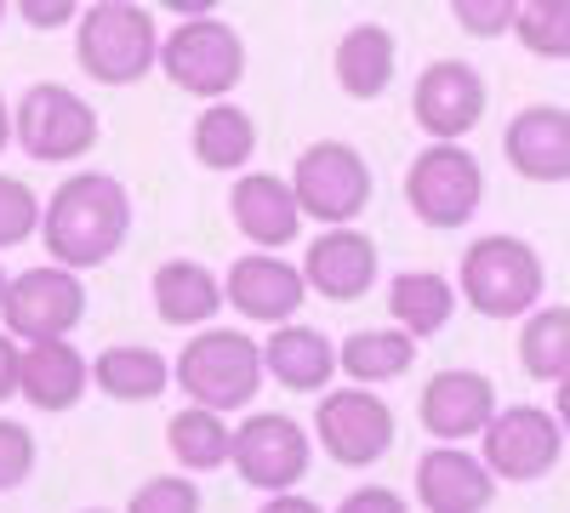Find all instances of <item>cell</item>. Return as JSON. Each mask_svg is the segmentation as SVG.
<instances>
[{"label": "cell", "instance_id": "1", "mask_svg": "<svg viewBox=\"0 0 570 513\" xmlns=\"http://www.w3.org/2000/svg\"><path fill=\"white\" fill-rule=\"evenodd\" d=\"M126 235H131V195L109 171H80L58 182V195L46 200V217H40L46 251L69 274L109 263L126 246Z\"/></svg>", "mask_w": 570, "mask_h": 513}, {"label": "cell", "instance_id": "2", "mask_svg": "<svg viewBox=\"0 0 570 513\" xmlns=\"http://www.w3.org/2000/svg\"><path fill=\"white\" fill-rule=\"evenodd\" d=\"M462 297L485 319H531L537 297L548 286V268L531 240L519 235H485L462 251Z\"/></svg>", "mask_w": 570, "mask_h": 513}, {"label": "cell", "instance_id": "3", "mask_svg": "<svg viewBox=\"0 0 570 513\" xmlns=\"http://www.w3.org/2000/svg\"><path fill=\"white\" fill-rule=\"evenodd\" d=\"M171 383L195 399L200 411H246L263 388V348L246 332H195L183 343L177 365H171Z\"/></svg>", "mask_w": 570, "mask_h": 513}, {"label": "cell", "instance_id": "4", "mask_svg": "<svg viewBox=\"0 0 570 513\" xmlns=\"http://www.w3.org/2000/svg\"><path fill=\"white\" fill-rule=\"evenodd\" d=\"M80 69L98 86H131L160 63V29L149 7H126V0H104V7L80 12V40H75Z\"/></svg>", "mask_w": 570, "mask_h": 513}, {"label": "cell", "instance_id": "5", "mask_svg": "<svg viewBox=\"0 0 570 513\" xmlns=\"http://www.w3.org/2000/svg\"><path fill=\"white\" fill-rule=\"evenodd\" d=\"M160 69H166L171 86L188 91V98L223 103L246 75V40L223 18H188L160 40Z\"/></svg>", "mask_w": 570, "mask_h": 513}, {"label": "cell", "instance_id": "6", "mask_svg": "<svg viewBox=\"0 0 570 513\" xmlns=\"http://www.w3.org/2000/svg\"><path fill=\"white\" fill-rule=\"evenodd\" d=\"M12 137L29 160L63 166V160H80L98 144V109H91L80 91H69L63 80H35L23 91V103L12 109Z\"/></svg>", "mask_w": 570, "mask_h": 513}, {"label": "cell", "instance_id": "7", "mask_svg": "<svg viewBox=\"0 0 570 513\" xmlns=\"http://www.w3.org/2000/svg\"><path fill=\"white\" fill-rule=\"evenodd\" d=\"M292 195H297V211L325 223V228H348L365 206H371V166L354 144H308L292 166Z\"/></svg>", "mask_w": 570, "mask_h": 513}, {"label": "cell", "instance_id": "8", "mask_svg": "<svg viewBox=\"0 0 570 513\" xmlns=\"http://www.w3.org/2000/svg\"><path fill=\"white\" fill-rule=\"evenodd\" d=\"M7 337L12 343H69V332L86 319V279L58 268V263H40V268H23L12 274L7 286Z\"/></svg>", "mask_w": 570, "mask_h": 513}, {"label": "cell", "instance_id": "9", "mask_svg": "<svg viewBox=\"0 0 570 513\" xmlns=\"http://www.w3.org/2000/svg\"><path fill=\"white\" fill-rule=\"evenodd\" d=\"M485 200V171L462 144H428L405 171V206L428 228H462Z\"/></svg>", "mask_w": 570, "mask_h": 513}, {"label": "cell", "instance_id": "10", "mask_svg": "<svg viewBox=\"0 0 570 513\" xmlns=\"http://www.w3.org/2000/svg\"><path fill=\"white\" fill-rule=\"evenodd\" d=\"M308 462H314V445H308V428L297 416L263 411V416H246V423L234 428V474L252 491L292 496L308 480Z\"/></svg>", "mask_w": 570, "mask_h": 513}, {"label": "cell", "instance_id": "11", "mask_svg": "<svg viewBox=\"0 0 570 513\" xmlns=\"http://www.w3.org/2000/svg\"><path fill=\"white\" fill-rule=\"evenodd\" d=\"M314 440L343 468H371L394 445V411L376 388H331L314 411Z\"/></svg>", "mask_w": 570, "mask_h": 513}, {"label": "cell", "instance_id": "12", "mask_svg": "<svg viewBox=\"0 0 570 513\" xmlns=\"http://www.w3.org/2000/svg\"><path fill=\"white\" fill-rule=\"evenodd\" d=\"M480 440H485V468H491V480H508V485L548 480L553 462H559V451H564L559 416L542 411V405H508V411H497L491 428H485Z\"/></svg>", "mask_w": 570, "mask_h": 513}, {"label": "cell", "instance_id": "13", "mask_svg": "<svg viewBox=\"0 0 570 513\" xmlns=\"http://www.w3.org/2000/svg\"><path fill=\"white\" fill-rule=\"evenodd\" d=\"M411 115L434 144H456V137H468L485 115V75L462 58L428 63L411 86Z\"/></svg>", "mask_w": 570, "mask_h": 513}, {"label": "cell", "instance_id": "14", "mask_svg": "<svg viewBox=\"0 0 570 513\" xmlns=\"http://www.w3.org/2000/svg\"><path fill=\"white\" fill-rule=\"evenodd\" d=\"M308 297V279L297 263H285L274 251H246L240 263H228V279H223V303L234 314H246L257 325H279L292 319Z\"/></svg>", "mask_w": 570, "mask_h": 513}, {"label": "cell", "instance_id": "15", "mask_svg": "<svg viewBox=\"0 0 570 513\" xmlns=\"http://www.w3.org/2000/svg\"><path fill=\"white\" fill-rule=\"evenodd\" d=\"M497 416V383L485 371H440L422 388V428L440 445H462L473 434H485Z\"/></svg>", "mask_w": 570, "mask_h": 513}, {"label": "cell", "instance_id": "16", "mask_svg": "<svg viewBox=\"0 0 570 513\" xmlns=\"http://www.w3.org/2000/svg\"><path fill=\"white\" fill-rule=\"evenodd\" d=\"M502 155L525 182H570V109L531 103L502 131Z\"/></svg>", "mask_w": 570, "mask_h": 513}, {"label": "cell", "instance_id": "17", "mask_svg": "<svg viewBox=\"0 0 570 513\" xmlns=\"http://www.w3.org/2000/svg\"><path fill=\"white\" fill-rule=\"evenodd\" d=\"M497 496V480L485 456H468L462 445H434L416 462V502L428 513H485Z\"/></svg>", "mask_w": 570, "mask_h": 513}, {"label": "cell", "instance_id": "18", "mask_svg": "<svg viewBox=\"0 0 570 513\" xmlns=\"http://www.w3.org/2000/svg\"><path fill=\"white\" fill-rule=\"evenodd\" d=\"M228 217L234 228L257 246V251H279L297 240L303 228V211H297V195L285 177H268V171H252L228 189Z\"/></svg>", "mask_w": 570, "mask_h": 513}, {"label": "cell", "instance_id": "19", "mask_svg": "<svg viewBox=\"0 0 570 513\" xmlns=\"http://www.w3.org/2000/svg\"><path fill=\"white\" fill-rule=\"evenodd\" d=\"M303 279L325 303H360L376 279V246L365 235H354V228H325V235L308 240Z\"/></svg>", "mask_w": 570, "mask_h": 513}, {"label": "cell", "instance_id": "20", "mask_svg": "<svg viewBox=\"0 0 570 513\" xmlns=\"http://www.w3.org/2000/svg\"><path fill=\"white\" fill-rule=\"evenodd\" d=\"M263 371L292 394H325L337 377V343L314 325H279L263 343Z\"/></svg>", "mask_w": 570, "mask_h": 513}, {"label": "cell", "instance_id": "21", "mask_svg": "<svg viewBox=\"0 0 570 513\" xmlns=\"http://www.w3.org/2000/svg\"><path fill=\"white\" fill-rule=\"evenodd\" d=\"M91 388V359H80L75 343H29L23 348V383L18 394L35 411H69Z\"/></svg>", "mask_w": 570, "mask_h": 513}, {"label": "cell", "instance_id": "22", "mask_svg": "<svg viewBox=\"0 0 570 513\" xmlns=\"http://www.w3.org/2000/svg\"><path fill=\"white\" fill-rule=\"evenodd\" d=\"M171 383V359L149 343H115L91 359V388H104L120 405H142V399H160Z\"/></svg>", "mask_w": 570, "mask_h": 513}, {"label": "cell", "instance_id": "23", "mask_svg": "<svg viewBox=\"0 0 570 513\" xmlns=\"http://www.w3.org/2000/svg\"><path fill=\"white\" fill-rule=\"evenodd\" d=\"M223 308V279L195 263V257H171L155 268V314L166 325H206Z\"/></svg>", "mask_w": 570, "mask_h": 513}, {"label": "cell", "instance_id": "24", "mask_svg": "<svg viewBox=\"0 0 570 513\" xmlns=\"http://www.w3.org/2000/svg\"><path fill=\"white\" fill-rule=\"evenodd\" d=\"M389 314H394V325L411 343L434 337L456 314V286L445 274H434V268H405V274H394V286H389Z\"/></svg>", "mask_w": 570, "mask_h": 513}, {"label": "cell", "instance_id": "25", "mask_svg": "<svg viewBox=\"0 0 570 513\" xmlns=\"http://www.w3.org/2000/svg\"><path fill=\"white\" fill-rule=\"evenodd\" d=\"M389 80H394V34L383 23H354L337 40V86L348 98L371 103L389 91Z\"/></svg>", "mask_w": 570, "mask_h": 513}, {"label": "cell", "instance_id": "26", "mask_svg": "<svg viewBox=\"0 0 570 513\" xmlns=\"http://www.w3.org/2000/svg\"><path fill=\"white\" fill-rule=\"evenodd\" d=\"M416 359V343L400 332V325H376V332H354L337 348V371H348V388H376L405 377Z\"/></svg>", "mask_w": 570, "mask_h": 513}, {"label": "cell", "instance_id": "27", "mask_svg": "<svg viewBox=\"0 0 570 513\" xmlns=\"http://www.w3.org/2000/svg\"><path fill=\"white\" fill-rule=\"evenodd\" d=\"M257 155V120L240 103H206L195 120V160L212 171H240Z\"/></svg>", "mask_w": 570, "mask_h": 513}, {"label": "cell", "instance_id": "28", "mask_svg": "<svg viewBox=\"0 0 570 513\" xmlns=\"http://www.w3.org/2000/svg\"><path fill=\"white\" fill-rule=\"evenodd\" d=\"M166 445L183 462V474H212V468H223V462H234V428L223 423L217 411H200V405H188V411L171 416Z\"/></svg>", "mask_w": 570, "mask_h": 513}, {"label": "cell", "instance_id": "29", "mask_svg": "<svg viewBox=\"0 0 570 513\" xmlns=\"http://www.w3.org/2000/svg\"><path fill=\"white\" fill-rule=\"evenodd\" d=\"M519 365L537 383H564L570 377V308H537L525 325H519Z\"/></svg>", "mask_w": 570, "mask_h": 513}, {"label": "cell", "instance_id": "30", "mask_svg": "<svg viewBox=\"0 0 570 513\" xmlns=\"http://www.w3.org/2000/svg\"><path fill=\"white\" fill-rule=\"evenodd\" d=\"M519 46L531 58L564 63L570 58V0H519V23H513Z\"/></svg>", "mask_w": 570, "mask_h": 513}, {"label": "cell", "instance_id": "31", "mask_svg": "<svg viewBox=\"0 0 570 513\" xmlns=\"http://www.w3.org/2000/svg\"><path fill=\"white\" fill-rule=\"evenodd\" d=\"M40 217H46V206L35 200V189H23L18 177L0 171V251L23 246L35 228H40Z\"/></svg>", "mask_w": 570, "mask_h": 513}, {"label": "cell", "instance_id": "32", "mask_svg": "<svg viewBox=\"0 0 570 513\" xmlns=\"http://www.w3.org/2000/svg\"><path fill=\"white\" fill-rule=\"evenodd\" d=\"M200 485L188 474H160V480H142L126 502V513H200Z\"/></svg>", "mask_w": 570, "mask_h": 513}, {"label": "cell", "instance_id": "33", "mask_svg": "<svg viewBox=\"0 0 570 513\" xmlns=\"http://www.w3.org/2000/svg\"><path fill=\"white\" fill-rule=\"evenodd\" d=\"M456 29L462 34H480V40H497L519 23V0H456L451 7Z\"/></svg>", "mask_w": 570, "mask_h": 513}, {"label": "cell", "instance_id": "34", "mask_svg": "<svg viewBox=\"0 0 570 513\" xmlns=\"http://www.w3.org/2000/svg\"><path fill=\"white\" fill-rule=\"evenodd\" d=\"M35 474V434L12 416H0V491H18Z\"/></svg>", "mask_w": 570, "mask_h": 513}, {"label": "cell", "instance_id": "35", "mask_svg": "<svg viewBox=\"0 0 570 513\" xmlns=\"http://www.w3.org/2000/svg\"><path fill=\"white\" fill-rule=\"evenodd\" d=\"M337 513H411V507H405L400 491H389V485H360V491H348V496L337 502Z\"/></svg>", "mask_w": 570, "mask_h": 513}, {"label": "cell", "instance_id": "36", "mask_svg": "<svg viewBox=\"0 0 570 513\" xmlns=\"http://www.w3.org/2000/svg\"><path fill=\"white\" fill-rule=\"evenodd\" d=\"M23 23L29 29H69L75 18H80V7H75V0H23Z\"/></svg>", "mask_w": 570, "mask_h": 513}, {"label": "cell", "instance_id": "37", "mask_svg": "<svg viewBox=\"0 0 570 513\" xmlns=\"http://www.w3.org/2000/svg\"><path fill=\"white\" fill-rule=\"evenodd\" d=\"M18 383H23V348L0 332V405L18 394Z\"/></svg>", "mask_w": 570, "mask_h": 513}, {"label": "cell", "instance_id": "38", "mask_svg": "<svg viewBox=\"0 0 570 513\" xmlns=\"http://www.w3.org/2000/svg\"><path fill=\"white\" fill-rule=\"evenodd\" d=\"M257 513H325V507H314L308 496H297V491H292V496H274V502H263Z\"/></svg>", "mask_w": 570, "mask_h": 513}, {"label": "cell", "instance_id": "39", "mask_svg": "<svg viewBox=\"0 0 570 513\" xmlns=\"http://www.w3.org/2000/svg\"><path fill=\"white\" fill-rule=\"evenodd\" d=\"M553 416H559V428H564V440H570V377H564L559 394H553Z\"/></svg>", "mask_w": 570, "mask_h": 513}, {"label": "cell", "instance_id": "40", "mask_svg": "<svg viewBox=\"0 0 570 513\" xmlns=\"http://www.w3.org/2000/svg\"><path fill=\"white\" fill-rule=\"evenodd\" d=\"M12 144V109H7V98H0V149Z\"/></svg>", "mask_w": 570, "mask_h": 513}, {"label": "cell", "instance_id": "41", "mask_svg": "<svg viewBox=\"0 0 570 513\" xmlns=\"http://www.w3.org/2000/svg\"><path fill=\"white\" fill-rule=\"evenodd\" d=\"M7 286H12V274H7V268H0V303H7Z\"/></svg>", "mask_w": 570, "mask_h": 513}, {"label": "cell", "instance_id": "42", "mask_svg": "<svg viewBox=\"0 0 570 513\" xmlns=\"http://www.w3.org/2000/svg\"><path fill=\"white\" fill-rule=\"evenodd\" d=\"M86 513H109V507H86Z\"/></svg>", "mask_w": 570, "mask_h": 513}, {"label": "cell", "instance_id": "43", "mask_svg": "<svg viewBox=\"0 0 570 513\" xmlns=\"http://www.w3.org/2000/svg\"><path fill=\"white\" fill-rule=\"evenodd\" d=\"M0 23H7V7H0Z\"/></svg>", "mask_w": 570, "mask_h": 513}]
</instances>
